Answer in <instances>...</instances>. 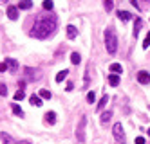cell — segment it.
Listing matches in <instances>:
<instances>
[{
    "mask_svg": "<svg viewBox=\"0 0 150 144\" xmlns=\"http://www.w3.org/2000/svg\"><path fill=\"white\" fill-rule=\"evenodd\" d=\"M56 25H58V22H56V16H54V15L38 16L36 22H35V25L31 27V32H29V34L33 36V38L44 40V38H49L52 32L56 31Z\"/></svg>",
    "mask_w": 150,
    "mask_h": 144,
    "instance_id": "6da1fadb",
    "label": "cell"
},
{
    "mask_svg": "<svg viewBox=\"0 0 150 144\" xmlns=\"http://www.w3.org/2000/svg\"><path fill=\"white\" fill-rule=\"evenodd\" d=\"M25 72L27 74H33V70H31V69H25ZM29 79H38V77L36 76H29Z\"/></svg>",
    "mask_w": 150,
    "mask_h": 144,
    "instance_id": "f546056e",
    "label": "cell"
},
{
    "mask_svg": "<svg viewBox=\"0 0 150 144\" xmlns=\"http://www.w3.org/2000/svg\"><path fill=\"white\" fill-rule=\"evenodd\" d=\"M148 135H150V128H148Z\"/></svg>",
    "mask_w": 150,
    "mask_h": 144,
    "instance_id": "836d02e7",
    "label": "cell"
},
{
    "mask_svg": "<svg viewBox=\"0 0 150 144\" xmlns=\"http://www.w3.org/2000/svg\"><path fill=\"white\" fill-rule=\"evenodd\" d=\"M130 4H132V6H134V7H136L137 11H139V9H141V7H139V4H137V0H130Z\"/></svg>",
    "mask_w": 150,
    "mask_h": 144,
    "instance_id": "4dcf8cb0",
    "label": "cell"
},
{
    "mask_svg": "<svg viewBox=\"0 0 150 144\" xmlns=\"http://www.w3.org/2000/svg\"><path fill=\"white\" fill-rule=\"evenodd\" d=\"M136 144H145V137H136Z\"/></svg>",
    "mask_w": 150,
    "mask_h": 144,
    "instance_id": "f1b7e54d",
    "label": "cell"
},
{
    "mask_svg": "<svg viewBox=\"0 0 150 144\" xmlns=\"http://www.w3.org/2000/svg\"><path fill=\"white\" fill-rule=\"evenodd\" d=\"M29 103L33 105V106H42V97H40V96H35V94H33V96L29 97Z\"/></svg>",
    "mask_w": 150,
    "mask_h": 144,
    "instance_id": "8fae6325",
    "label": "cell"
},
{
    "mask_svg": "<svg viewBox=\"0 0 150 144\" xmlns=\"http://www.w3.org/2000/svg\"><path fill=\"white\" fill-rule=\"evenodd\" d=\"M146 2H150V0H146Z\"/></svg>",
    "mask_w": 150,
    "mask_h": 144,
    "instance_id": "e575fe53",
    "label": "cell"
},
{
    "mask_svg": "<svg viewBox=\"0 0 150 144\" xmlns=\"http://www.w3.org/2000/svg\"><path fill=\"white\" fill-rule=\"evenodd\" d=\"M78 36V29L74 27V25H67V38L69 40H74Z\"/></svg>",
    "mask_w": 150,
    "mask_h": 144,
    "instance_id": "ba28073f",
    "label": "cell"
},
{
    "mask_svg": "<svg viewBox=\"0 0 150 144\" xmlns=\"http://www.w3.org/2000/svg\"><path fill=\"white\" fill-rule=\"evenodd\" d=\"M103 6H105L107 11H112V7H114V0H103Z\"/></svg>",
    "mask_w": 150,
    "mask_h": 144,
    "instance_id": "603a6c76",
    "label": "cell"
},
{
    "mask_svg": "<svg viewBox=\"0 0 150 144\" xmlns=\"http://www.w3.org/2000/svg\"><path fill=\"white\" fill-rule=\"evenodd\" d=\"M38 96H40L42 99H51V92H49V90H45V88H42Z\"/></svg>",
    "mask_w": 150,
    "mask_h": 144,
    "instance_id": "7402d4cb",
    "label": "cell"
},
{
    "mask_svg": "<svg viewBox=\"0 0 150 144\" xmlns=\"http://www.w3.org/2000/svg\"><path fill=\"white\" fill-rule=\"evenodd\" d=\"M105 47H107L109 54H116V51H117V36L112 27L105 29Z\"/></svg>",
    "mask_w": 150,
    "mask_h": 144,
    "instance_id": "7a4b0ae2",
    "label": "cell"
},
{
    "mask_svg": "<svg viewBox=\"0 0 150 144\" xmlns=\"http://www.w3.org/2000/svg\"><path fill=\"white\" fill-rule=\"evenodd\" d=\"M44 119H45L47 124H54V123H56V114H54V112H47Z\"/></svg>",
    "mask_w": 150,
    "mask_h": 144,
    "instance_id": "30bf717a",
    "label": "cell"
},
{
    "mask_svg": "<svg viewBox=\"0 0 150 144\" xmlns=\"http://www.w3.org/2000/svg\"><path fill=\"white\" fill-rule=\"evenodd\" d=\"M107 101H109V96H103V97L100 99V103H98V106H96V108H98V110H103L105 105H107Z\"/></svg>",
    "mask_w": 150,
    "mask_h": 144,
    "instance_id": "44dd1931",
    "label": "cell"
},
{
    "mask_svg": "<svg viewBox=\"0 0 150 144\" xmlns=\"http://www.w3.org/2000/svg\"><path fill=\"white\" fill-rule=\"evenodd\" d=\"M85 126H87V117L83 115L80 119L78 126H76V139H78V142H85Z\"/></svg>",
    "mask_w": 150,
    "mask_h": 144,
    "instance_id": "3957f363",
    "label": "cell"
},
{
    "mask_svg": "<svg viewBox=\"0 0 150 144\" xmlns=\"http://www.w3.org/2000/svg\"><path fill=\"white\" fill-rule=\"evenodd\" d=\"M137 81L141 83V85H148V83H150V72L139 70V72H137Z\"/></svg>",
    "mask_w": 150,
    "mask_h": 144,
    "instance_id": "5b68a950",
    "label": "cell"
},
{
    "mask_svg": "<svg viewBox=\"0 0 150 144\" xmlns=\"http://www.w3.org/2000/svg\"><path fill=\"white\" fill-rule=\"evenodd\" d=\"M0 139H2V142H4V144H15V142H13V139H11V135H7L6 131H2V133H0Z\"/></svg>",
    "mask_w": 150,
    "mask_h": 144,
    "instance_id": "9a60e30c",
    "label": "cell"
},
{
    "mask_svg": "<svg viewBox=\"0 0 150 144\" xmlns=\"http://www.w3.org/2000/svg\"><path fill=\"white\" fill-rule=\"evenodd\" d=\"M117 18H120L121 22H128V20L132 18V15L128 13V11H121V9H120V11H117Z\"/></svg>",
    "mask_w": 150,
    "mask_h": 144,
    "instance_id": "9c48e42d",
    "label": "cell"
},
{
    "mask_svg": "<svg viewBox=\"0 0 150 144\" xmlns=\"http://www.w3.org/2000/svg\"><path fill=\"white\" fill-rule=\"evenodd\" d=\"M80 61H81V56H80L78 52H72V54H71V63H74V65H78Z\"/></svg>",
    "mask_w": 150,
    "mask_h": 144,
    "instance_id": "d6986e66",
    "label": "cell"
},
{
    "mask_svg": "<svg viewBox=\"0 0 150 144\" xmlns=\"http://www.w3.org/2000/svg\"><path fill=\"white\" fill-rule=\"evenodd\" d=\"M87 101H89V103H94V101H96V94H94V92H89V94H87Z\"/></svg>",
    "mask_w": 150,
    "mask_h": 144,
    "instance_id": "484cf974",
    "label": "cell"
},
{
    "mask_svg": "<svg viewBox=\"0 0 150 144\" xmlns=\"http://www.w3.org/2000/svg\"><path fill=\"white\" fill-rule=\"evenodd\" d=\"M44 9L45 11H51L52 9V0H44Z\"/></svg>",
    "mask_w": 150,
    "mask_h": 144,
    "instance_id": "d4e9b609",
    "label": "cell"
},
{
    "mask_svg": "<svg viewBox=\"0 0 150 144\" xmlns=\"http://www.w3.org/2000/svg\"><path fill=\"white\" fill-rule=\"evenodd\" d=\"M150 47V32L146 34V38H145V41H143V49H148Z\"/></svg>",
    "mask_w": 150,
    "mask_h": 144,
    "instance_id": "4316f807",
    "label": "cell"
},
{
    "mask_svg": "<svg viewBox=\"0 0 150 144\" xmlns=\"http://www.w3.org/2000/svg\"><path fill=\"white\" fill-rule=\"evenodd\" d=\"M25 97V94H24V90H18L16 94H15V101H22V99Z\"/></svg>",
    "mask_w": 150,
    "mask_h": 144,
    "instance_id": "cb8c5ba5",
    "label": "cell"
},
{
    "mask_svg": "<svg viewBox=\"0 0 150 144\" xmlns=\"http://www.w3.org/2000/svg\"><path fill=\"white\" fill-rule=\"evenodd\" d=\"M141 25H143L141 18H136V24H134V36H136V38H137V34H139V29H141Z\"/></svg>",
    "mask_w": 150,
    "mask_h": 144,
    "instance_id": "2e32d148",
    "label": "cell"
},
{
    "mask_svg": "<svg viewBox=\"0 0 150 144\" xmlns=\"http://www.w3.org/2000/svg\"><path fill=\"white\" fill-rule=\"evenodd\" d=\"M110 117H112V112H105V114H101V124H107L110 121Z\"/></svg>",
    "mask_w": 150,
    "mask_h": 144,
    "instance_id": "ffe728a7",
    "label": "cell"
},
{
    "mask_svg": "<svg viewBox=\"0 0 150 144\" xmlns=\"http://www.w3.org/2000/svg\"><path fill=\"white\" fill-rule=\"evenodd\" d=\"M109 85L110 86H117V85H120V76H117V74H110L109 76Z\"/></svg>",
    "mask_w": 150,
    "mask_h": 144,
    "instance_id": "4fadbf2b",
    "label": "cell"
},
{
    "mask_svg": "<svg viewBox=\"0 0 150 144\" xmlns=\"http://www.w3.org/2000/svg\"><path fill=\"white\" fill-rule=\"evenodd\" d=\"M6 63H7V69L11 70V72H16V70H18V61H16V60L7 58V60H6Z\"/></svg>",
    "mask_w": 150,
    "mask_h": 144,
    "instance_id": "52a82bcc",
    "label": "cell"
},
{
    "mask_svg": "<svg viewBox=\"0 0 150 144\" xmlns=\"http://www.w3.org/2000/svg\"><path fill=\"white\" fill-rule=\"evenodd\" d=\"M31 4H33V0H20L18 7H20V9H29V7H31Z\"/></svg>",
    "mask_w": 150,
    "mask_h": 144,
    "instance_id": "ac0fdd59",
    "label": "cell"
},
{
    "mask_svg": "<svg viewBox=\"0 0 150 144\" xmlns=\"http://www.w3.org/2000/svg\"><path fill=\"white\" fill-rule=\"evenodd\" d=\"M15 144H31V142H27V140H20V142H15Z\"/></svg>",
    "mask_w": 150,
    "mask_h": 144,
    "instance_id": "d6a6232c",
    "label": "cell"
},
{
    "mask_svg": "<svg viewBox=\"0 0 150 144\" xmlns=\"http://www.w3.org/2000/svg\"><path fill=\"white\" fill-rule=\"evenodd\" d=\"M110 72H112V74H121V72H123V67H121L120 63H112V65H110Z\"/></svg>",
    "mask_w": 150,
    "mask_h": 144,
    "instance_id": "5bb4252c",
    "label": "cell"
},
{
    "mask_svg": "<svg viewBox=\"0 0 150 144\" xmlns=\"http://www.w3.org/2000/svg\"><path fill=\"white\" fill-rule=\"evenodd\" d=\"M7 16H9V20H16L18 18V7L7 6Z\"/></svg>",
    "mask_w": 150,
    "mask_h": 144,
    "instance_id": "8992f818",
    "label": "cell"
},
{
    "mask_svg": "<svg viewBox=\"0 0 150 144\" xmlns=\"http://www.w3.org/2000/svg\"><path fill=\"white\" fill-rule=\"evenodd\" d=\"M67 76H69V70H67V69H63V70H60V72L56 74V83H62V81L65 79Z\"/></svg>",
    "mask_w": 150,
    "mask_h": 144,
    "instance_id": "7c38bea8",
    "label": "cell"
},
{
    "mask_svg": "<svg viewBox=\"0 0 150 144\" xmlns=\"http://www.w3.org/2000/svg\"><path fill=\"white\" fill-rule=\"evenodd\" d=\"M7 70V63H0V72H4Z\"/></svg>",
    "mask_w": 150,
    "mask_h": 144,
    "instance_id": "1f68e13d",
    "label": "cell"
},
{
    "mask_svg": "<svg viewBox=\"0 0 150 144\" xmlns=\"http://www.w3.org/2000/svg\"><path fill=\"white\" fill-rule=\"evenodd\" d=\"M0 96H4V97L7 96V86H6L4 83H2V85H0Z\"/></svg>",
    "mask_w": 150,
    "mask_h": 144,
    "instance_id": "83f0119b",
    "label": "cell"
},
{
    "mask_svg": "<svg viewBox=\"0 0 150 144\" xmlns=\"http://www.w3.org/2000/svg\"><path fill=\"white\" fill-rule=\"evenodd\" d=\"M112 133H114V139H116V142H117V144H125V131H123L121 123H116V124H114Z\"/></svg>",
    "mask_w": 150,
    "mask_h": 144,
    "instance_id": "277c9868",
    "label": "cell"
},
{
    "mask_svg": "<svg viewBox=\"0 0 150 144\" xmlns=\"http://www.w3.org/2000/svg\"><path fill=\"white\" fill-rule=\"evenodd\" d=\"M11 108H13V114H15V115H18V117H24V110L20 108L18 105H11Z\"/></svg>",
    "mask_w": 150,
    "mask_h": 144,
    "instance_id": "e0dca14e",
    "label": "cell"
}]
</instances>
